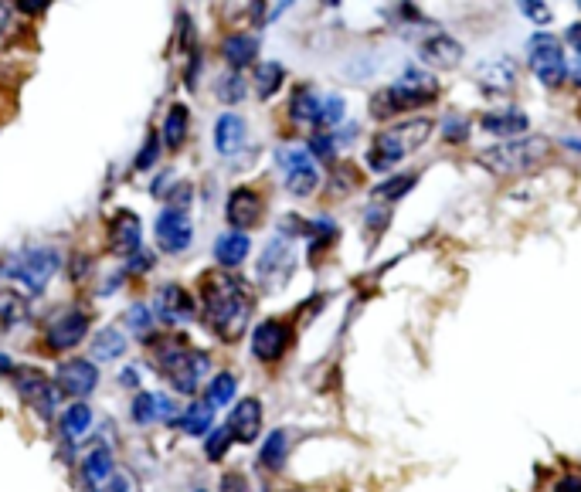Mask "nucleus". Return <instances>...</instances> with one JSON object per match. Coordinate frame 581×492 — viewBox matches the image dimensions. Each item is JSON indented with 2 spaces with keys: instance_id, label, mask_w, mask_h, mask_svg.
<instances>
[{
  "instance_id": "nucleus-1",
  "label": "nucleus",
  "mask_w": 581,
  "mask_h": 492,
  "mask_svg": "<svg viewBox=\"0 0 581 492\" xmlns=\"http://www.w3.org/2000/svg\"><path fill=\"white\" fill-rule=\"evenodd\" d=\"M201 309L208 330L221 343H235L238 336L249 330L252 319V296L249 289L228 272H208L201 279Z\"/></svg>"
},
{
  "instance_id": "nucleus-2",
  "label": "nucleus",
  "mask_w": 581,
  "mask_h": 492,
  "mask_svg": "<svg viewBox=\"0 0 581 492\" xmlns=\"http://www.w3.org/2000/svg\"><path fill=\"white\" fill-rule=\"evenodd\" d=\"M554 146L548 136H517V140H503L497 146H486L476 153V163L490 170L493 177H524L531 170L544 167L551 160Z\"/></svg>"
},
{
  "instance_id": "nucleus-3",
  "label": "nucleus",
  "mask_w": 581,
  "mask_h": 492,
  "mask_svg": "<svg viewBox=\"0 0 581 492\" xmlns=\"http://www.w3.org/2000/svg\"><path fill=\"white\" fill-rule=\"evenodd\" d=\"M432 129H435V119H429V116H415V119H405V123L378 129L371 140V150H367V167L381 170V174L384 170H391L395 163L412 157L418 146L429 143Z\"/></svg>"
},
{
  "instance_id": "nucleus-4",
  "label": "nucleus",
  "mask_w": 581,
  "mask_h": 492,
  "mask_svg": "<svg viewBox=\"0 0 581 492\" xmlns=\"http://www.w3.org/2000/svg\"><path fill=\"white\" fill-rule=\"evenodd\" d=\"M153 343V357H157L160 374L174 384V391L194 394L201 384V377L208 374L211 360L208 353L191 350L184 343V336H170V340H150Z\"/></svg>"
},
{
  "instance_id": "nucleus-5",
  "label": "nucleus",
  "mask_w": 581,
  "mask_h": 492,
  "mask_svg": "<svg viewBox=\"0 0 581 492\" xmlns=\"http://www.w3.org/2000/svg\"><path fill=\"white\" fill-rule=\"evenodd\" d=\"M435 96H439V82H435L429 72H422V68H405V75H401L395 85H388V89L371 96V116L391 119V116H398V112L429 106V102H435Z\"/></svg>"
},
{
  "instance_id": "nucleus-6",
  "label": "nucleus",
  "mask_w": 581,
  "mask_h": 492,
  "mask_svg": "<svg viewBox=\"0 0 581 492\" xmlns=\"http://www.w3.org/2000/svg\"><path fill=\"white\" fill-rule=\"evenodd\" d=\"M62 265V255L48 245H31V248H21V252L7 255L0 262V275L7 279H17L21 286H28V292H45V286L51 282V275L58 272Z\"/></svg>"
},
{
  "instance_id": "nucleus-7",
  "label": "nucleus",
  "mask_w": 581,
  "mask_h": 492,
  "mask_svg": "<svg viewBox=\"0 0 581 492\" xmlns=\"http://www.w3.org/2000/svg\"><path fill=\"white\" fill-rule=\"evenodd\" d=\"M527 62H531L534 79L541 85H548V89H558V85L571 75L565 48H561L558 38H551V34H534V38H527Z\"/></svg>"
},
{
  "instance_id": "nucleus-8",
  "label": "nucleus",
  "mask_w": 581,
  "mask_h": 492,
  "mask_svg": "<svg viewBox=\"0 0 581 492\" xmlns=\"http://www.w3.org/2000/svg\"><path fill=\"white\" fill-rule=\"evenodd\" d=\"M276 160L283 167V184L293 197H310L320 187V170H316L313 157L306 153V146H279Z\"/></svg>"
},
{
  "instance_id": "nucleus-9",
  "label": "nucleus",
  "mask_w": 581,
  "mask_h": 492,
  "mask_svg": "<svg viewBox=\"0 0 581 492\" xmlns=\"http://www.w3.org/2000/svg\"><path fill=\"white\" fill-rule=\"evenodd\" d=\"M296 272V255H293V245L286 238H272L266 248H262L259 262H255V275L266 289H279L293 279Z\"/></svg>"
},
{
  "instance_id": "nucleus-10",
  "label": "nucleus",
  "mask_w": 581,
  "mask_h": 492,
  "mask_svg": "<svg viewBox=\"0 0 581 492\" xmlns=\"http://www.w3.org/2000/svg\"><path fill=\"white\" fill-rule=\"evenodd\" d=\"M153 238H157V248L167 255H181L191 248L194 241V221L187 211H174V207H164L160 211L157 224H153Z\"/></svg>"
},
{
  "instance_id": "nucleus-11",
  "label": "nucleus",
  "mask_w": 581,
  "mask_h": 492,
  "mask_svg": "<svg viewBox=\"0 0 581 492\" xmlns=\"http://www.w3.org/2000/svg\"><path fill=\"white\" fill-rule=\"evenodd\" d=\"M289 340H293V326L283 319H262L252 330V357L262 364H276L289 350Z\"/></svg>"
},
{
  "instance_id": "nucleus-12",
  "label": "nucleus",
  "mask_w": 581,
  "mask_h": 492,
  "mask_svg": "<svg viewBox=\"0 0 581 492\" xmlns=\"http://www.w3.org/2000/svg\"><path fill=\"white\" fill-rule=\"evenodd\" d=\"M99 387V367L92 360H62L55 370V391L68 397H89Z\"/></svg>"
},
{
  "instance_id": "nucleus-13",
  "label": "nucleus",
  "mask_w": 581,
  "mask_h": 492,
  "mask_svg": "<svg viewBox=\"0 0 581 492\" xmlns=\"http://www.w3.org/2000/svg\"><path fill=\"white\" fill-rule=\"evenodd\" d=\"M89 336V316L82 309H62L58 316H51L45 343L51 350H75Z\"/></svg>"
},
{
  "instance_id": "nucleus-14",
  "label": "nucleus",
  "mask_w": 581,
  "mask_h": 492,
  "mask_svg": "<svg viewBox=\"0 0 581 492\" xmlns=\"http://www.w3.org/2000/svg\"><path fill=\"white\" fill-rule=\"evenodd\" d=\"M14 384L24 401H28L41 418H51V411H55V404H58V391L41 370H34V367L14 370Z\"/></svg>"
},
{
  "instance_id": "nucleus-15",
  "label": "nucleus",
  "mask_w": 581,
  "mask_h": 492,
  "mask_svg": "<svg viewBox=\"0 0 581 492\" xmlns=\"http://www.w3.org/2000/svg\"><path fill=\"white\" fill-rule=\"evenodd\" d=\"M157 313L170 326H184V323H191V319H194L198 306H194L191 292H187L184 286H177V282H167V286L157 289Z\"/></svg>"
},
{
  "instance_id": "nucleus-16",
  "label": "nucleus",
  "mask_w": 581,
  "mask_h": 492,
  "mask_svg": "<svg viewBox=\"0 0 581 492\" xmlns=\"http://www.w3.org/2000/svg\"><path fill=\"white\" fill-rule=\"evenodd\" d=\"M228 435L232 442H242V445H252L255 435L262 431V401L259 397H242L235 404L232 414H228Z\"/></svg>"
},
{
  "instance_id": "nucleus-17",
  "label": "nucleus",
  "mask_w": 581,
  "mask_h": 492,
  "mask_svg": "<svg viewBox=\"0 0 581 492\" xmlns=\"http://www.w3.org/2000/svg\"><path fill=\"white\" fill-rule=\"evenodd\" d=\"M476 85L486 92V96H507L517 85V62L514 58H490L476 68Z\"/></svg>"
},
{
  "instance_id": "nucleus-18",
  "label": "nucleus",
  "mask_w": 581,
  "mask_h": 492,
  "mask_svg": "<svg viewBox=\"0 0 581 492\" xmlns=\"http://www.w3.org/2000/svg\"><path fill=\"white\" fill-rule=\"evenodd\" d=\"M225 218L232 224L235 231H249L259 224L262 218V197L252 191V187H235L232 194H228V204H225Z\"/></svg>"
},
{
  "instance_id": "nucleus-19",
  "label": "nucleus",
  "mask_w": 581,
  "mask_h": 492,
  "mask_svg": "<svg viewBox=\"0 0 581 492\" xmlns=\"http://www.w3.org/2000/svg\"><path fill=\"white\" fill-rule=\"evenodd\" d=\"M418 58H422L429 68H459L466 58L463 45H459L452 34H432V38H425L422 45H418Z\"/></svg>"
},
{
  "instance_id": "nucleus-20",
  "label": "nucleus",
  "mask_w": 581,
  "mask_h": 492,
  "mask_svg": "<svg viewBox=\"0 0 581 492\" xmlns=\"http://www.w3.org/2000/svg\"><path fill=\"white\" fill-rule=\"evenodd\" d=\"M143 241V224L133 211H119L113 221H109V248L116 255H136Z\"/></svg>"
},
{
  "instance_id": "nucleus-21",
  "label": "nucleus",
  "mask_w": 581,
  "mask_h": 492,
  "mask_svg": "<svg viewBox=\"0 0 581 492\" xmlns=\"http://www.w3.org/2000/svg\"><path fill=\"white\" fill-rule=\"evenodd\" d=\"M480 126L493 136H510V140H517L520 133H527L531 119L520 109H493V112H486V116H480Z\"/></svg>"
},
{
  "instance_id": "nucleus-22",
  "label": "nucleus",
  "mask_w": 581,
  "mask_h": 492,
  "mask_svg": "<svg viewBox=\"0 0 581 492\" xmlns=\"http://www.w3.org/2000/svg\"><path fill=\"white\" fill-rule=\"evenodd\" d=\"M113 472H116V462H113V452H109V448L99 445V448H92V452L85 455L82 479H85V486H89L92 492L106 489L109 479H113Z\"/></svg>"
},
{
  "instance_id": "nucleus-23",
  "label": "nucleus",
  "mask_w": 581,
  "mask_h": 492,
  "mask_svg": "<svg viewBox=\"0 0 581 492\" xmlns=\"http://www.w3.org/2000/svg\"><path fill=\"white\" fill-rule=\"evenodd\" d=\"M215 146L221 157H235L245 146V119L235 116V112H221L215 123Z\"/></svg>"
},
{
  "instance_id": "nucleus-24",
  "label": "nucleus",
  "mask_w": 581,
  "mask_h": 492,
  "mask_svg": "<svg viewBox=\"0 0 581 492\" xmlns=\"http://www.w3.org/2000/svg\"><path fill=\"white\" fill-rule=\"evenodd\" d=\"M221 55L232 65V72L249 68L255 65V58H259V38H255V34H228V38L221 41Z\"/></svg>"
},
{
  "instance_id": "nucleus-25",
  "label": "nucleus",
  "mask_w": 581,
  "mask_h": 492,
  "mask_svg": "<svg viewBox=\"0 0 581 492\" xmlns=\"http://www.w3.org/2000/svg\"><path fill=\"white\" fill-rule=\"evenodd\" d=\"M252 252V241L249 235H242V231H225L218 241H215V258L221 269H238V265L249 258Z\"/></svg>"
},
{
  "instance_id": "nucleus-26",
  "label": "nucleus",
  "mask_w": 581,
  "mask_h": 492,
  "mask_svg": "<svg viewBox=\"0 0 581 492\" xmlns=\"http://www.w3.org/2000/svg\"><path fill=\"white\" fill-rule=\"evenodd\" d=\"M187 129H191V112H187L181 102H174L164 116V126H160V133H157L160 146H167V150H181L184 140H187Z\"/></svg>"
},
{
  "instance_id": "nucleus-27",
  "label": "nucleus",
  "mask_w": 581,
  "mask_h": 492,
  "mask_svg": "<svg viewBox=\"0 0 581 492\" xmlns=\"http://www.w3.org/2000/svg\"><path fill=\"white\" fill-rule=\"evenodd\" d=\"M289 119H293V126H316V119H320V96L310 85H296L293 89V96H289Z\"/></svg>"
},
{
  "instance_id": "nucleus-28",
  "label": "nucleus",
  "mask_w": 581,
  "mask_h": 492,
  "mask_svg": "<svg viewBox=\"0 0 581 492\" xmlns=\"http://www.w3.org/2000/svg\"><path fill=\"white\" fill-rule=\"evenodd\" d=\"M123 353H126V336L119 333V326H102L92 336V364H109V360H119Z\"/></svg>"
},
{
  "instance_id": "nucleus-29",
  "label": "nucleus",
  "mask_w": 581,
  "mask_h": 492,
  "mask_svg": "<svg viewBox=\"0 0 581 492\" xmlns=\"http://www.w3.org/2000/svg\"><path fill=\"white\" fill-rule=\"evenodd\" d=\"M415 184H418V174H398V177H391V180H381V184L371 191V201L391 207L395 201H401V197H405L408 191H412Z\"/></svg>"
},
{
  "instance_id": "nucleus-30",
  "label": "nucleus",
  "mask_w": 581,
  "mask_h": 492,
  "mask_svg": "<svg viewBox=\"0 0 581 492\" xmlns=\"http://www.w3.org/2000/svg\"><path fill=\"white\" fill-rule=\"evenodd\" d=\"M28 319V306L14 289H0V333H11Z\"/></svg>"
},
{
  "instance_id": "nucleus-31",
  "label": "nucleus",
  "mask_w": 581,
  "mask_h": 492,
  "mask_svg": "<svg viewBox=\"0 0 581 492\" xmlns=\"http://www.w3.org/2000/svg\"><path fill=\"white\" fill-rule=\"evenodd\" d=\"M283 79H286V68L279 65V62L255 65V96H259V99H272L279 89H283Z\"/></svg>"
},
{
  "instance_id": "nucleus-32",
  "label": "nucleus",
  "mask_w": 581,
  "mask_h": 492,
  "mask_svg": "<svg viewBox=\"0 0 581 492\" xmlns=\"http://www.w3.org/2000/svg\"><path fill=\"white\" fill-rule=\"evenodd\" d=\"M211 421H215V408H208V404H191L187 411H181V418H177V425L184 428V435L191 438H201L211 431Z\"/></svg>"
},
{
  "instance_id": "nucleus-33",
  "label": "nucleus",
  "mask_w": 581,
  "mask_h": 492,
  "mask_svg": "<svg viewBox=\"0 0 581 492\" xmlns=\"http://www.w3.org/2000/svg\"><path fill=\"white\" fill-rule=\"evenodd\" d=\"M286 455H289V435L279 428V431H272V435L266 438V445L259 448V462L266 465V469L279 472L286 465Z\"/></svg>"
},
{
  "instance_id": "nucleus-34",
  "label": "nucleus",
  "mask_w": 581,
  "mask_h": 492,
  "mask_svg": "<svg viewBox=\"0 0 581 492\" xmlns=\"http://www.w3.org/2000/svg\"><path fill=\"white\" fill-rule=\"evenodd\" d=\"M58 421H62V435L79 438L92 428V408L85 401H75L72 408H65V414Z\"/></svg>"
},
{
  "instance_id": "nucleus-35",
  "label": "nucleus",
  "mask_w": 581,
  "mask_h": 492,
  "mask_svg": "<svg viewBox=\"0 0 581 492\" xmlns=\"http://www.w3.org/2000/svg\"><path fill=\"white\" fill-rule=\"evenodd\" d=\"M215 96H218L221 102H225V106H238V102L249 96V85H245L242 72H225V75H218Z\"/></svg>"
},
{
  "instance_id": "nucleus-36",
  "label": "nucleus",
  "mask_w": 581,
  "mask_h": 492,
  "mask_svg": "<svg viewBox=\"0 0 581 492\" xmlns=\"http://www.w3.org/2000/svg\"><path fill=\"white\" fill-rule=\"evenodd\" d=\"M306 235H310V255H320V252H327L333 241L340 238V228H337L333 221L320 218V221H310V224H306Z\"/></svg>"
},
{
  "instance_id": "nucleus-37",
  "label": "nucleus",
  "mask_w": 581,
  "mask_h": 492,
  "mask_svg": "<svg viewBox=\"0 0 581 492\" xmlns=\"http://www.w3.org/2000/svg\"><path fill=\"white\" fill-rule=\"evenodd\" d=\"M235 391H238V377L228 374V370H221L215 381L208 384V408H225L228 401H235Z\"/></svg>"
},
{
  "instance_id": "nucleus-38",
  "label": "nucleus",
  "mask_w": 581,
  "mask_h": 492,
  "mask_svg": "<svg viewBox=\"0 0 581 492\" xmlns=\"http://www.w3.org/2000/svg\"><path fill=\"white\" fill-rule=\"evenodd\" d=\"M133 421L136 425H153L157 421V397L150 391H140L133 397Z\"/></svg>"
},
{
  "instance_id": "nucleus-39",
  "label": "nucleus",
  "mask_w": 581,
  "mask_h": 492,
  "mask_svg": "<svg viewBox=\"0 0 581 492\" xmlns=\"http://www.w3.org/2000/svg\"><path fill=\"white\" fill-rule=\"evenodd\" d=\"M344 112H347V102L344 96H330L327 102H320V126H340L344 123Z\"/></svg>"
},
{
  "instance_id": "nucleus-40",
  "label": "nucleus",
  "mask_w": 581,
  "mask_h": 492,
  "mask_svg": "<svg viewBox=\"0 0 581 492\" xmlns=\"http://www.w3.org/2000/svg\"><path fill=\"white\" fill-rule=\"evenodd\" d=\"M157 157H160V136H157V129H150L147 133V140H143V146H140V153H136V170H150L153 163H157Z\"/></svg>"
},
{
  "instance_id": "nucleus-41",
  "label": "nucleus",
  "mask_w": 581,
  "mask_h": 492,
  "mask_svg": "<svg viewBox=\"0 0 581 492\" xmlns=\"http://www.w3.org/2000/svg\"><path fill=\"white\" fill-rule=\"evenodd\" d=\"M228 445H232V435H228V428H218V431H208V459L218 462L225 459Z\"/></svg>"
},
{
  "instance_id": "nucleus-42",
  "label": "nucleus",
  "mask_w": 581,
  "mask_h": 492,
  "mask_svg": "<svg viewBox=\"0 0 581 492\" xmlns=\"http://www.w3.org/2000/svg\"><path fill=\"white\" fill-rule=\"evenodd\" d=\"M126 323H130L140 336H147V333H150V326H153V313H150L147 306H140V302H136L130 313H126Z\"/></svg>"
},
{
  "instance_id": "nucleus-43",
  "label": "nucleus",
  "mask_w": 581,
  "mask_h": 492,
  "mask_svg": "<svg viewBox=\"0 0 581 492\" xmlns=\"http://www.w3.org/2000/svg\"><path fill=\"white\" fill-rule=\"evenodd\" d=\"M153 397H157V418L167 421V425H177V418H181V408L174 404V397H167V394H153Z\"/></svg>"
},
{
  "instance_id": "nucleus-44",
  "label": "nucleus",
  "mask_w": 581,
  "mask_h": 492,
  "mask_svg": "<svg viewBox=\"0 0 581 492\" xmlns=\"http://www.w3.org/2000/svg\"><path fill=\"white\" fill-rule=\"evenodd\" d=\"M333 150H337V143H333L330 133H316L310 140V146H306L310 157H333Z\"/></svg>"
},
{
  "instance_id": "nucleus-45",
  "label": "nucleus",
  "mask_w": 581,
  "mask_h": 492,
  "mask_svg": "<svg viewBox=\"0 0 581 492\" xmlns=\"http://www.w3.org/2000/svg\"><path fill=\"white\" fill-rule=\"evenodd\" d=\"M520 11H524V17H531L534 24H551V7L548 4H537V0H524L520 4Z\"/></svg>"
},
{
  "instance_id": "nucleus-46",
  "label": "nucleus",
  "mask_w": 581,
  "mask_h": 492,
  "mask_svg": "<svg viewBox=\"0 0 581 492\" xmlns=\"http://www.w3.org/2000/svg\"><path fill=\"white\" fill-rule=\"evenodd\" d=\"M442 136H446L449 143H463L469 136V123H463V119H446V123H442Z\"/></svg>"
},
{
  "instance_id": "nucleus-47",
  "label": "nucleus",
  "mask_w": 581,
  "mask_h": 492,
  "mask_svg": "<svg viewBox=\"0 0 581 492\" xmlns=\"http://www.w3.org/2000/svg\"><path fill=\"white\" fill-rule=\"evenodd\" d=\"M153 269V255L147 252V255H143V252H136L133 258H130V262H126V272H150Z\"/></svg>"
},
{
  "instance_id": "nucleus-48",
  "label": "nucleus",
  "mask_w": 581,
  "mask_h": 492,
  "mask_svg": "<svg viewBox=\"0 0 581 492\" xmlns=\"http://www.w3.org/2000/svg\"><path fill=\"white\" fill-rule=\"evenodd\" d=\"M221 492H245V479L238 476V472H228V476L221 479Z\"/></svg>"
},
{
  "instance_id": "nucleus-49",
  "label": "nucleus",
  "mask_w": 581,
  "mask_h": 492,
  "mask_svg": "<svg viewBox=\"0 0 581 492\" xmlns=\"http://www.w3.org/2000/svg\"><path fill=\"white\" fill-rule=\"evenodd\" d=\"M106 492H130V476H126V472H113Z\"/></svg>"
},
{
  "instance_id": "nucleus-50",
  "label": "nucleus",
  "mask_w": 581,
  "mask_h": 492,
  "mask_svg": "<svg viewBox=\"0 0 581 492\" xmlns=\"http://www.w3.org/2000/svg\"><path fill=\"white\" fill-rule=\"evenodd\" d=\"M554 492H581V482L575 472H568V476H561V482L554 486Z\"/></svg>"
},
{
  "instance_id": "nucleus-51",
  "label": "nucleus",
  "mask_w": 581,
  "mask_h": 492,
  "mask_svg": "<svg viewBox=\"0 0 581 492\" xmlns=\"http://www.w3.org/2000/svg\"><path fill=\"white\" fill-rule=\"evenodd\" d=\"M17 11H28V14H34V11H48V0H21V4H17Z\"/></svg>"
},
{
  "instance_id": "nucleus-52",
  "label": "nucleus",
  "mask_w": 581,
  "mask_h": 492,
  "mask_svg": "<svg viewBox=\"0 0 581 492\" xmlns=\"http://www.w3.org/2000/svg\"><path fill=\"white\" fill-rule=\"evenodd\" d=\"M170 184H177V177H174V174H160V180H157V184H153V194L164 197V191H167Z\"/></svg>"
},
{
  "instance_id": "nucleus-53",
  "label": "nucleus",
  "mask_w": 581,
  "mask_h": 492,
  "mask_svg": "<svg viewBox=\"0 0 581 492\" xmlns=\"http://www.w3.org/2000/svg\"><path fill=\"white\" fill-rule=\"evenodd\" d=\"M14 360L11 357H7V353H0V374H14Z\"/></svg>"
},
{
  "instance_id": "nucleus-54",
  "label": "nucleus",
  "mask_w": 581,
  "mask_h": 492,
  "mask_svg": "<svg viewBox=\"0 0 581 492\" xmlns=\"http://www.w3.org/2000/svg\"><path fill=\"white\" fill-rule=\"evenodd\" d=\"M119 384L133 387V384H136V370H123V374H119Z\"/></svg>"
},
{
  "instance_id": "nucleus-55",
  "label": "nucleus",
  "mask_w": 581,
  "mask_h": 492,
  "mask_svg": "<svg viewBox=\"0 0 581 492\" xmlns=\"http://www.w3.org/2000/svg\"><path fill=\"white\" fill-rule=\"evenodd\" d=\"M4 24H11V7L0 4V28H4Z\"/></svg>"
},
{
  "instance_id": "nucleus-56",
  "label": "nucleus",
  "mask_w": 581,
  "mask_h": 492,
  "mask_svg": "<svg viewBox=\"0 0 581 492\" xmlns=\"http://www.w3.org/2000/svg\"><path fill=\"white\" fill-rule=\"evenodd\" d=\"M194 492H204V489H194Z\"/></svg>"
}]
</instances>
